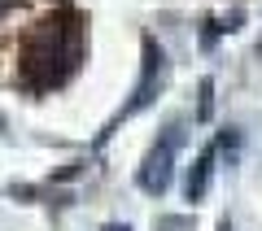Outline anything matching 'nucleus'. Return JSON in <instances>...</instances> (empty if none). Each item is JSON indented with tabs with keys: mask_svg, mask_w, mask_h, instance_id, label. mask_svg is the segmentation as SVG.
<instances>
[{
	"mask_svg": "<svg viewBox=\"0 0 262 231\" xmlns=\"http://www.w3.org/2000/svg\"><path fill=\"white\" fill-rule=\"evenodd\" d=\"M83 61V22L79 13H53L31 31L22 48V74L35 92L61 87Z\"/></svg>",
	"mask_w": 262,
	"mask_h": 231,
	"instance_id": "nucleus-1",
	"label": "nucleus"
},
{
	"mask_svg": "<svg viewBox=\"0 0 262 231\" xmlns=\"http://www.w3.org/2000/svg\"><path fill=\"white\" fill-rule=\"evenodd\" d=\"M179 140H184V131L179 127H166V135L158 140V144L144 153V166H140V188L149 196H162L170 188V175H175V153H179Z\"/></svg>",
	"mask_w": 262,
	"mask_h": 231,
	"instance_id": "nucleus-2",
	"label": "nucleus"
},
{
	"mask_svg": "<svg viewBox=\"0 0 262 231\" xmlns=\"http://www.w3.org/2000/svg\"><path fill=\"white\" fill-rule=\"evenodd\" d=\"M162 79H166V53H162L153 39H144V70H140V83H136V92H131V101L122 105L118 118H131V113H140L144 105L158 96ZM118 118H114V122H118ZM114 122H110V127H114Z\"/></svg>",
	"mask_w": 262,
	"mask_h": 231,
	"instance_id": "nucleus-3",
	"label": "nucleus"
},
{
	"mask_svg": "<svg viewBox=\"0 0 262 231\" xmlns=\"http://www.w3.org/2000/svg\"><path fill=\"white\" fill-rule=\"evenodd\" d=\"M210 175H214V144H210V148H201L196 166L188 170V179H184V192H188V201H201V196H206Z\"/></svg>",
	"mask_w": 262,
	"mask_h": 231,
	"instance_id": "nucleus-4",
	"label": "nucleus"
},
{
	"mask_svg": "<svg viewBox=\"0 0 262 231\" xmlns=\"http://www.w3.org/2000/svg\"><path fill=\"white\" fill-rule=\"evenodd\" d=\"M210 92H214V83H210V79H206V83H201V118H206V113H210Z\"/></svg>",
	"mask_w": 262,
	"mask_h": 231,
	"instance_id": "nucleus-5",
	"label": "nucleus"
},
{
	"mask_svg": "<svg viewBox=\"0 0 262 231\" xmlns=\"http://www.w3.org/2000/svg\"><path fill=\"white\" fill-rule=\"evenodd\" d=\"M9 5H13V0H0V18H5V13H9Z\"/></svg>",
	"mask_w": 262,
	"mask_h": 231,
	"instance_id": "nucleus-6",
	"label": "nucleus"
},
{
	"mask_svg": "<svg viewBox=\"0 0 262 231\" xmlns=\"http://www.w3.org/2000/svg\"><path fill=\"white\" fill-rule=\"evenodd\" d=\"M110 231H127V227H110Z\"/></svg>",
	"mask_w": 262,
	"mask_h": 231,
	"instance_id": "nucleus-7",
	"label": "nucleus"
},
{
	"mask_svg": "<svg viewBox=\"0 0 262 231\" xmlns=\"http://www.w3.org/2000/svg\"><path fill=\"white\" fill-rule=\"evenodd\" d=\"M219 231H227V222H223V227H219Z\"/></svg>",
	"mask_w": 262,
	"mask_h": 231,
	"instance_id": "nucleus-8",
	"label": "nucleus"
}]
</instances>
